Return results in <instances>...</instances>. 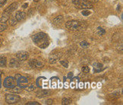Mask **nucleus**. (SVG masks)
Listing matches in <instances>:
<instances>
[{"mask_svg": "<svg viewBox=\"0 0 123 105\" xmlns=\"http://www.w3.org/2000/svg\"><path fill=\"white\" fill-rule=\"evenodd\" d=\"M33 41L34 42V44L38 46L40 48L44 49L47 47L49 44V37L45 33H37L33 37Z\"/></svg>", "mask_w": 123, "mask_h": 105, "instance_id": "f257e3e1", "label": "nucleus"}, {"mask_svg": "<svg viewBox=\"0 0 123 105\" xmlns=\"http://www.w3.org/2000/svg\"><path fill=\"white\" fill-rule=\"evenodd\" d=\"M65 27L71 31H85L87 27V23L80 20H71L66 22Z\"/></svg>", "mask_w": 123, "mask_h": 105, "instance_id": "f03ea898", "label": "nucleus"}, {"mask_svg": "<svg viewBox=\"0 0 123 105\" xmlns=\"http://www.w3.org/2000/svg\"><path fill=\"white\" fill-rule=\"evenodd\" d=\"M72 2L79 9H89L93 7V3L89 0H73Z\"/></svg>", "mask_w": 123, "mask_h": 105, "instance_id": "7ed1b4c3", "label": "nucleus"}, {"mask_svg": "<svg viewBox=\"0 0 123 105\" xmlns=\"http://www.w3.org/2000/svg\"><path fill=\"white\" fill-rule=\"evenodd\" d=\"M15 80L17 82L18 85L19 86L20 88H25L27 86V84H28V79L27 78L25 77V76H22L21 75H15Z\"/></svg>", "mask_w": 123, "mask_h": 105, "instance_id": "20e7f679", "label": "nucleus"}, {"mask_svg": "<svg viewBox=\"0 0 123 105\" xmlns=\"http://www.w3.org/2000/svg\"><path fill=\"white\" fill-rule=\"evenodd\" d=\"M62 56V52L59 50H53L51 52L49 57V63L51 64H54L57 62L61 57Z\"/></svg>", "mask_w": 123, "mask_h": 105, "instance_id": "39448f33", "label": "nucleus"}, {"mask_svg": "<svg viewBox=\"0 0 123 105\" xmlns=\"http://www.w3.org/2000/svg\"><path fill=\"white\" fill-rule=\"evenodd\" d=\"M3 85L4 87H6V88L11 89L16 85V80L12 76H8L7 78L5 79Z\"/></svg>", "mask_w": 123, "mask_h": 105, "instance_id": "423d86ee", "label": "nucleus"}, {"mask_svg": "<svg viewBox=\"0 0 123 105\" xmlns=\"http://www.w3.org/2000/svg\"><path fill=\"white\" fill-rule=\"evenodd\" d=\"M20 101V97L15 94H8L6 97V101L8 104H16Z\"/></svg>", "mask_w": 123, "mask_h": 105, "instance_id": "0eeeda50", "label": "nucleus"}, {"mask_svg": "<svg viewBox=\"0 0 123 105\" xmlns=\"http://www.w3.org/2000/svg\"><path fill=\"white\" fill-rule=\"evenodd\" d=\"M28 64L33 69H40L43 66V63L40 60H37V59H32L29 60L28 62Z\"/></svg>", "mask_w": 123, "mask_h": 105, "instance_id": "6e6552de", "label": "nucleus"}, {"mask_svg": "<svg viewBox=\"0 0 123 105\" xmlns=\"http://www.w3.org/2000/svg\"><path fill=\"white\" fill-rule=\"evenodd\" d=\"M16 57L21 61H25L29 57V53L26 51H19L16 53Z\"/></svg>", "mask_w": 123, "mask_h": 105, "instance_id": "1a4fd4ad", "label": "nucleus"}, {"mask_svg": "<svg viewBox=\"0 0 123 105\" xmlns=\"http://www.w3.org/2000/svg\"><path fill=\"white\" fill-rule=\"evenodd\" d=\"M18 3L17 2H13V3H12L10 6H9L8 8H6V9H5V11L4 12H8V13H12V12H13L14 11H15L16 9H17V8H18Z\"/></svg>", "mask_w": 123, "mask_h": 105, "instance_id": "9d476101", "label": "nucleus"}, {"mask_svg": "<svg viewBox=\"0 0 123 105\" xmlns=\"http://www.w3.org/2000/svg\"><path fill=\"white\" fill-rule=\"evenodd\" d=\"M25 18H26L25 12H21V11L18 12L15 15V18H16L17 21H22L25 20Z\"/></svg>", "mask_w": 123, "mask_h": 105, "instance_id": "9b49d317", "label": "nucleus"}, {"mask_svg": "<svg viewBox=\"0 0 123 105\" xmlns=\"http://www.w3.org/2000/svg\"><path fill=\"white\" fill-rule=\"evenodd\" d=\"M9 66L11 68H18L20 66V62L16 59H12L9 62Z\"/></svg>", "mask_w": 123, "mask_h": 105, "instance_id": "f8f14e48", "label": "nucleus"}, {"mask_svg": "<svg viewBox=\"0 0 123 105\" xmlns=\"http://www.w3.org/2000/svg\"><path fill=\"white\" fill-rule=\"evenodd\" d=\"M9 18H10V13L4 12V13L2 14V15L1 19H0V21H1L2 23H6L8 20Z\"/></svg>", "mask_w": 123, "mask_h": 105, "instance_id": "ddd939ff", "label": "nucleus"}, {"mask_svg": "<svg viewBox=\"0 0 123 105\" xmlns=\"http://www.w3.org/2000/svg\"><path fill=\"white\" fill-rule=\"evenodd\" d=\"M64 20V18L62 15H59L57 17H55L54 19H53V23L55 24V25H60L61 23H62Z\"/></svg>", "mask_w": 123, "mask_h": 105, "instance_id": "4468645a", "label": "nucleus"}, {"mask_svg": "<svg viewBox=\"0 0 123 105\" xmlns=\"http://www.w3.org/2000/svg\"><path fill=\"white\" fill-rule=\"evenodd\" d=\"M6 64H7L6 57L0 56V67H6Z\"/></svg>", "mask_w": 123, "mask_h": 105, "instance_id": "2eb2a0df", "label": "nucleus"}, {"mask_svg": "<svg viewBox=\"0 0 123 105\" xmlns=\"http://www.w3.org/2000/svg\"><path fill=\"white\" fill-rule=\"evenodd\" d=\"M8 21L9 25H12V26L15 25L16 24H17V20H16L15 17H11V18H9Z\"/></svg>", "mask_w": 123, "mask_h": 105, "instance_id": "dca6fc26", "label": "nucleus"}, {"mask_svg": "<svg viewBox=\"0 0 123 105\" xmlns=\"http://www.w3.org/2000/svg\"><path fill=\"white\" fill-rule=\"evenodd\" d=\"M72 102V100L70 98H64L63 99H62V104H65V105H66V104H70Z\"/></svg>", "mask_w": 123, "mask_h": 105, "instance_id": "f3484780", "label": "nucleus"}, {"mask_svg": "<svg viewBox=\"0 0 123 105\" xmlns=\"http://www.w3.org/2000/svg\"><path fill=\"white\" fill-rule=\"evenodd\" d=\"M47 94H49V93L48 92V91H40V92H38L37 94V95L39 98H43V97L46 96V95H47Z\"/></svg>", "mask_w": 123, "mask_h": 105, "instance_id": "a211bd4d", "label": "nucleus"}, {"mask_svg": "<svg viewBox=\"0 0 123 105\" xmlns=\"http://www.w3.org/2000/svg\"><path fill=\"white\" fill-rule=\"evenodd\" d=\"M26 90L27 91V92H32V91H34L36 89V86L34 85V84H31V85H27V86L25 88Z\"/></svg>", "mask_w": 123, "mask_h": 105, "instance_id": "6ab92c4d", "label": "nucleus"}, {"mask_svg": "<svg viewBox=\"0 0 123 105\" xmlns=\"http://www.w3.org/2000/svg\"><path fill=\"white\" fill-rule=\"evenodd\" d=\"M10 91L12 92V93H20L21 92V88L20 87H14L10 89Z\"/></svg>", "mask_w": 123, "mask_h": 105, "instance_id": "aec40b11", "label": "nucleus"}, {"mask_svg": "<svg viewBox=\"0 0 123 105\" xmlns=\"http://www.w3.org/2000/svg\"><path fill=\"white\" fill-rule=\"evenodd\" d=\"M105 33H106V31L103 29V27H99L97 28V34L100 35V36H102L103 34H105Z\"/></svg>", "mask_w": 123, "mask_h": 105, "instance_id": "412c9836", "label": "nucleus"}, {"mask_svg": "<svg viewBox=\"0 0 123 105\" xmlns=\"http://www.w3.org/2000/svg\"><path fill=\"white\" fill-rule=\"evenodd\" d=\"M80 46H81L82 48H87L89 46V43L87 42L86 40H84V41H81L80 43Z\"/></svg>", "mask_w": 123, "mask_h": 105, "instance_id": "4be33fe9", "label": "nucleus"}, {"mask_svg": "<svg viewBox=\"0 0 123 105\" xmlns=\"http://www.w3.org/2000/svg\"><path fill=\"white\" fill-rule=\"evenodd\" d=\"M6 28H7V25H6L5 23L0 24V32H2L5 30H6Z\"/></svg>", "mask_w": 123, "mask_h": 105, "instance_id": "5701e85b", "label": "nucleus"}, {"mask_svg": "<svg viewBox=\"0 0 123 105\" xmlns=\"http://www.w3.org/2000/svg\"><path fill=\"white\" fill-rule=\"evenodd\" d=\"M60 63H61L62 66H64V67L66 68V69L68 67V63L66 60H61L60 61Z\"/></svg>", "mask_w": 123, "mask_h": 105, "instance_id": "b1692460", "label": "nucleus"}, {"mask_svg": "<svg viewBox=\"0 0 123 105\" xmlns=\"http://www.w3.org/2000/svg\"><path fill=\"white\" fill-rule=\"evenodd\" d=\"M81 70H82V72H83L84 73H88L89 72H90V69H89V67H88V66H83L82 69H81Z\"/></svg>", "mask_w": 123, "mask_h": 105, "instance_id": "393cba45", "label": "nucleus"}, {"mask_svg": "<svg viewBox=\"0 0 123 105\" xmlns=\"http://www.w3.org/2000/svg\"><path fill=\"white\" fill-rule=\"evenodd\" d=\"M81 14L84 15V16H88V15H90L91 14V12H90L89 10H83L82 12H81Z\"/></svg>", "mask_w": 123, "mask_h": 105, "instance_id": "a878e982", "label": "nucleus"}, {"mask_svg": "<svg viewBox=\"0 0 123 105\" xmlns=\"http://www.w3.org/2000/svg\"><path fill=\"white\" fill-rule=\"evenodd\" d=\"M27 105H40L39 103H37L36 101H31V102H27L26 104Z\"/></svg>", "mask_w": 123, "mask_h": 105, "instance_id": "bb28decb", "label": "nucleus"}, {"mask_svg": "<svg viewBox=\"0 0 123 105\" xmlns=\"http://www.w3.org/2000/svg\"><path fill=\"white\" fill-rule=\"evenodd\" d=\"M8 0H0V8L2 7L5 4H6Z\"/></svg>", "mask_w": 123, "mask_h": 105, "instance_id": "cd10ccee", "label": "nucleus"}, {"mask_svg": "<svg viewBox=\"0 0 123 105\" xmlns=\"http://www.w3.org/2000/svg\"><path fill=\"white\" fill-rule=\"evenodd\" d=\"M53 103V100H51V99L47 100V101H46V104H52Z\"/></svg>", "mask_w": 123, "mask_h": 105, "instance_id": "c85d7f7f", "label": "nucleus"}, {"mask_svg": "<svg viewBox=\"0 0 123 105\" xmlns=\"http://www.w3.org/2000/svg\"><path fill=\"white\" fill-rule=\"evenodd\" d=\"M73 76V72H69L68 75V79H72Z\"/></svg>", "mask_w": 123, "mask_h": 105, "instance_id": "c756f323", "label": "nucleus"}, {"mask_svg": "<svg viewBox=\"0 0 123 105\" xmlns=\"http://www.w3.org/2000/svg\"><path fill=\"white\" fill-rule=\"evenodd\" d=\"M27 6H28V3H25L22 7H23V8H27Z\"/></svg>", "mask_w": 123, "mask_h": 105, "instance_id": "7c9ffc66", "label": "nucleus"}, {"mask_svg": "<svg viewBox=\"0 0 123 105\" xmlns=\"http://www.w3.org/2000/svg\"><path fill=\"white\" fill-rule=\"evenodd\" d=\"M2 86V81H1V77H0V88Z\"/></svg>", "mask_w": 123, "mask_h": 105, "instance_id": "2f4dec72", "label": "nucleus"}, {"mask_svg": "<svg viewBox=\"0 0 123 105\" xmlns=\"http://www.w3.org/2000/svg\"><path fill=\"white\" fill-rule=\"evenodd\" d=\"M34 1L35 2H39V1H40V0H34Z\"/></svg>", "mask_w": 123, "mask_h": 105, "instance_id": "473e14b6", "label": "nucleus"}, {"mask_svg": "<svg viewBox=\"0 0 123 105\" xmlns=\"http://www.w3.org/2000/svg\"><path fill=\"white\" fill-rule=\"evenodd\" d=\"M2 72L0 71V77H2Z\"/></svg>", "mask_w": 123, "mask_h": 105, "instance_id": "72a5a7b5", "label": "nucleus"}, {"mask_svg": "<svg viewBox=\"0 0 123 105\" xmlns=\"http://www.w3.org/2000/svg\"><path fill=\"white\" fill-rule=\"evenodd\" d=\"M92 1H93V2H97L98 0H92Z\"/></svg>", "mask_w": 123, "mask_h": 105, "instance_id": "f704fd0d", "label": "nucleus"}]
</instances>
